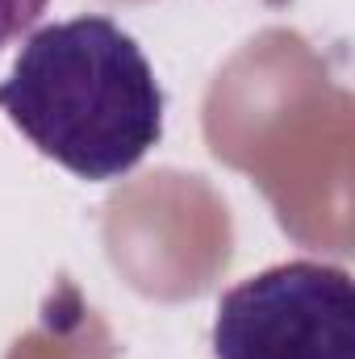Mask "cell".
I'll use <instances>...</instances> for the list:
<instances>
[{
    "mask_svg": "<svg viewBox=\"0 0 355 359\" xmlns=\"http://www.w3.org/2000/svg\"><path fill=\"white\" fill-rule=\"evenodd\" d=\"M51 0H0V50L8 42H17L42 13Z\"/></svg>",
    "mask_w": 355,
    "mask_h": 359,
    "instance_id": "cell-3",
    "label": "cell"
},
{
    "mask_svg": "<svg viewBox=\"0 0 355 359\" xmlns=\"http://www.w3.org/2000/svg\"><path fill=\"white\" fill-rule=\"evenodd\" d=\"M213 359H355L347 268L288 259L234 284L213 313Z\"/></svg>",
    "mask_w": 355,
    "mask_h": 359,
    "instance_id": "cell-2",
    "label": "cell"
},
{
    "mask_svg": "<svg viewBox=\"0 0 355 359\" xmlns=\"http://www.w3.org/2000/svg\"><path fill=\"white\" fill-rule=\"evenodd\" d=\"M0 113L92 184L134 172L163 138V88L142 46L105 13L34 29L0 84Z\"/></svg>",
    "mask_w": 355,
    "mask_h": 359,
    "instance_id": "cell-1",
    "label": "cell"
}]
</instances>
